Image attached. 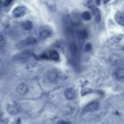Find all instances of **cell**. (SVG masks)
<instances>
[{
    "label": "cell",
    "mask_w": 124,
    "mask_h": 124,
    "mask_svg": "<svg viewBox=\"0 0 124 124\" xmlns=\"http://www.w3.org/2000/svg\"><path fill=\"white\" fill-rule=\"evenodd\" d=\"M5 39H4V37L3 35L0 34V48H4L5 46Z\"/></svg>",
    "instance_id": "19"
},
{
    "label": "cell",
    "mask_w": 124,
    "mask_h": 124,
    "mask_svg": "<svg viewBox=\"0 0 124 124\" xmlns=\"http://www.w3.org/2000/svg\"><path fill=\"white\" fill-rule=\"evenodd\" d=\"M13 0H5V2H4V6H9V4L12 3Z\"/></svg>",
    "instance_id": "21"
},
{
    "label": "cell",
    "mask_w": 124,
    "mask_h": 124,
    "mask_svg": "<svg viewBox=\"0 0 124 124\" xmlns=\"http://www.w3.org/2000/svg\"><path fill=\"white\" fill-rule=\"evenodd\" d=\"M22 27L24 28L25 30H31V29H32L33 25H32V23H31V21H26L22 22Z\"/></svg>",
    "instance_id": "16"
},
{
    "label": "cell",
    "mask_w": 124,
    "mask_h": 124,
    "mask_svg": "<svg viewBox=\"0 0 124 124\" xmlns=\"http://www.w3.org/2000/svg\"><path fill=\"white\" fill-rule=\"evenodd\" d=\"M48 80L52 83H58L62 80H65L66 78V76L63 72L57 70H51L48 73Z\"/></svg>",
    "instance_id": "1"
},
{
    "label": "cell",
    "mask_w": 124,
    "mask_h": 124,
    "mask_svg": "<svg viewBox=\"0 0 124 124\" xmlns=\"http://www.w3.org/2000/svg\"><path fill=\"white\" fill-rule=\"evenodd\" d=\"M90 8H91L92 10H93V15H94L96 20H97V21H100V12H99V10L97 9H95V8H93V7H90Z\"/></svg>",
    "instance_id": "18"
},
{
    "label": "cell",
    "mask_w": 124,
    "mask_h": 124,
    "mask_svg": "<svg viewBox=\"0 0 124 124\" xmlns=\"http://www.w3.org/2000/svg\"><path fill=\"white\" fill-rule=\"evenodd\" d=\"M115 76H116V79L119 80V81L124 80V69L123 68H118V69L116 71Z\"/></svg>",
    "instance_id": "14"
},
{
    "label": "cell",
    "mask_w": 124,
    "mask_h": 124,
    "mask_svg": "<svg viewBox=\"0 0 124 124\" xmlns=\"http://www.w3.org/2000/svg\"><path fill=\"white\" fill-rule=\"evenodd\" d=\"M99 107H100V105H99L98 102L96 101H93L91 102V103L88 104V105L85 106L84 108V111L86 112H93V111H96L97 110L99 109Z\"/></svg>",
    "instance_id": "6"
},
{
    "label": "cell",
    "mask_w": 124,
    "mask_h": 124,
    "mask_svg": "<svg viewBox=\"0 0 124 124\" xmlns=\"http://www.w3.org/2000/svg\"><path fill=\"white\" fill-rule=\"evenodd\" d=\"M31 52L29 50H26V51H23L21 53L18 54L15 56L14 60L18 62H25L26 60H27L29 59V57L31 56Z\"/></svg>",
    "instance_id": "2"
},
{
    "label": "cell",
    "mask_w": 124,
    "mask_h": 124,
    "mask_svg": "<svg viewBox=\"0 0 124 124\" xmlns=\"http://www.w3.org/2000/svg\"><path fill=\"white\" fill-rule=\"evenodd\" d=\"M69 50L71 54L72 55L74 58H78L79 55V51H78V48L75 43H71L69 44Z\"/></svg>",
    "instance_id": "11"
},
{
    "label": "cell",
    "mask_w": 124,
    "mask_h": 124,
    "mask_svg": "<svg viewBox=\"0 0 124 124\" xmlns=\"http://www.w3.org/2000/svg\"><path fill=\"white\" fill-rule=\"evenodd\" d=\"M2 4H3V1H2V0H0V6L2 5Z\"/></svg>",
    "instance_id": "25"
},
{
    "label": "cell",
    "mask_w": 124,
    "mask_h": 124,
    "mask_svg": "<svg viewBox=\"0 0 124 124\" xmlns=\"http://www.w3.org/2000/svg\"><path fill=\"white\" fill-rule=\"evenodd\" d=\"M12 124H21V119L20 118H17L12 122Z\"/></svg>",
    "instance_id": "22"
},
{
    "label": "cell",
    "mask_w": 124,
    "mask_h": 124,
    "mask_svg": "<svg viewBox=\"0 0 124 124\" xmlns=\"http://www.w3.org/2000/svg\"><path fill=\"white\" fill-rule=\"evenodd\" d=\"M16 91L20 95H26L29 91V88L26 83H21L16 88Z\"/></svg>",
    "instance_id": "7"
},
{
    "label": "cell",
    "mask_w": 124,
    "mask_h": 124,
    "mask_svg": "<svg viewBox=\"0 0 124 124\" xmlns=\"http://www.w3.org/2000/svg\"><path fill=\"white\" fill-rule=\"evenodd\" d=\"M57 124H70V122H66V121H60V122H58Z\"/></svg>",
    "instance_id": "23"
},
{
    "label": "cell",
    "mask_w": 124,
    "mask_h": 124,
    "mask_svg": "<svg viewBox=\"0 0 124 124\" xmlns=\"http://www.w3.org/2000/svg\"><path fill=\"white\" fill-rule=\"evenodd\" d=\"M48 59L52 60H59L60 55H59L57 51H55V50H51V51H49L48 54Z\"/></svg>",
    "instance_id": "13"
},
{
    "label": "cell",
    "mask_w": 124,
    "mask_h": 124,
    "mask_svg": "<svg viewBox=\"0 0 124 124\" xmlns=\"http://www.w3.org/2000/svg\"><path fill=\"white\" fill-rule=\"evenodd\" d=\"M37 43H38V40H37L35 38H33V37H28V38H26V39L22 40V41L19 43L18 47H19V48H23V47L28 46V45L36 44Z\"/></svg>",
    "instance_id": "4"
},
{
    "label": "cell",
    "mask_w": 124,
    "mask_h": 124,
    "mask_svg": "<svg viewBox=\"0 0 124 124\" xmlns=\"http://www.w3.org/2000/svg\"><path fill=\"white\" fill-rule=\"evenodd\" d=\"M115 21L120 26H124V16L122 13L121 12H117L115 15Z\"/></svg>",
    "instance_id": "12"
},
{
    "label": "cell",
    "mask_w": 124,
    "mask_h": 124,
    "mask_svg": "<svg viewBox=\"0 0 124 124\" xmlns=\"http://www.w3.org/2000/svg\"><path fill=\"white\" fill-rule=\"evenodd\" d=\"M78 37L80 41H84L88 38V31L85 29H81L78 31Z\"/></svg>",
    "instance_id": "15"
},
{
    "label": "cell",
    "mask_w": 124,
    "mask_h": 124,
    "mask_svg": "<svg viewBox=\"0 0 124 124\" xmlns=\"http://www.w3.org/2000/svg\"><path fill=\"white\" fill-rule=\"evenodd\" d=\"M26 13V9L24 6H18V7H16L13 10L12 15L15 18H20V17H22L23 16H25Z\"/></svg>",
    "instance_id": "5"
},
{
    "label": "cell",
    "mask_w": 124,
    "mask_h": 124,
    "mask_svg": "<svg viewBox=\"0 0 124 124\" xmlns=\"http://www.w3.org/2000/svg\"><path fill=\"white\" fill-rule=\"evenodd\" d=\"M85 50H86V51H91L92 50L91 43H86V45H85Z\"/></svg>",
    "instance_id": "20"
},
{
    "label": "cell",
    "mask_w": 124,
    "mask_h": 124,
    "mask_svg": "<svg viewBox=\"0 0 124 124\" xmlns=\"http://www.w3.org/2000/svg\"><path fill=\"white\" fill-rule=\"evenodd\" d=\"M65 96L68 100H73L76 98V90L72 88H68L65 91Z\"/></svg>",
    "instance_id": "8"
},
{
    "label": "cell",
    "mask_w": 124,
    "mask_h": 124,
    "mask_svg": "<svg viewBox=\"0 0 124 124\" xmlns=\"http://www.w3.org/2000/svg\"><path fill=\"white\" fill-rule=\"evenodd\" d=\"M51 33L52 32L50 31V29H48L47 27H43L42 29H40L39 31V38L43 40L47 39V38L51 36Z\"/></svg>",
    "instance_id": "9"
},
{
    "label": "cell",
    "mask_w": 124,
    "mask_h": 124,
    "mask_svg": "<svg viewBox=\"0 0 124 124\" xmlns=\"http://www.w3.org/2000/svg\"><path fill=\"white\" fill-rule=\"evenodd\" d=\"M82 18L83 20H85V21H89L91 19V14L89 12H88V11H85V12H83L82 14Z\"/></svg>",
    "instance_id": "17"
},
{
    "label": "cell",
    "mask_w": 124,
    "mask_h": 124,
    "mask_svg": "<svg viewBox=\"0 0 124 124\" xmlns=\"http://www.w3.org/2000/svg\"><path fill=\"white\" fill-rule=\"evenodd\" d=\"M110 62L114 66H118L122 65V60L118 54H112L110 56Z\"/></svg>",
    "instance_id": "10"
},
{
    "label": "cell",
    "mask_w": 124,
    "mask_h": 124,
    "mask_svg": "<svg viewBox=\"0 0 124 124\" xmlns=\"http://www.w3.org/2000/svg\"><path fill=\"white\" fill-rule=\"evenodd\" d=\"M100 2H101V0H95V4H96L97 5H100Z\"/></svg>",
    "instance_id": "24"
},
{
    "label": "cell",
    "mask_w": 124,
    "mask_h": 124,
    "mask_svg": "<svg viewBox=\"0 0 124 124\" xmlns=\"http://www.w3.org/2000/svg\"><path fill=\"white\" fill-rule=\"evenodd\" d=\"M6 110H7L8 113L9 115H12V116H15V115H17L18 113L20 112V108L18 106V105L16 103H9L7 104L6 105Z\"/></svg>",
    "instance_id": "3"
}]
</instances>
